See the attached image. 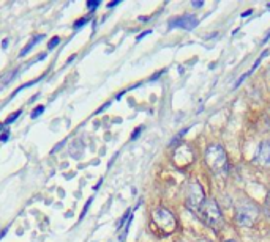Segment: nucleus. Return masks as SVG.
Returning a JSON list of instances; mask_svg holds the SVG:
<instances>
[{"instance_id":"f257e3e1","label":"nucleus","mask_w":270,"mask_h":242,"mask_svg":"<svg viewBox=\"0 0 270 242\" xmlns=\"http://www.w3.org/2000/svg\"><path fill=\"white\" fill-rule=\"evenodd\" d=\"M204 159H205V164L209 165V168L220 174L223 171H226L227 168V156H226V151L221 145H210L207 146L205 152H204Z\"/></svg>"},{"instance_id":"f03ea898","label":"nucleus","mask_w":270,"mask_h":242,"mask_svg":"<svg viewBox=\"0 0 270 242\" xmlns=\"http://www.w3.org/2000/svg\"><path fill=\"white\" fill-rule=\"evenodd\" d=\"M199 214L204 222L214 230H220L223 227V215L215 200H205Z\"/></svg>"},{"instance_id":"7ed1b4c3","label":"nucleus","mask_w":270,"mask_h":242,"mask_svg":"<svg viewBox=\"0 0 270 242\" xmlns=\"http://www.w3.org/2000/svg\"><path fill=\"white\" fill-rule=\"evenodd\" d=\"M259 215V211L258 208L250 203V202H242L237 205V209H236V218L240 227H245V228H250L255 225L256 218Z\"/></svg>"},{"instance_id":"20e7f679","label":"nucleus","mask_w":270,"mask_h":242,"mask_svg":"<svg viewBox=\"0 0 270 242\" xmlns=\"http://www.w3.org/2000/svg\"><path fill=\"white\" fill-rule=\"evenodd\" d=\"M153 222L164 234L174 233V230L177 227V220H176L174 214L169 209H164V208H158L157 211H153Z\"/></svg>"},{"instance_id":"39448f33","label":"nucleus","mask_w":270,"mask_h":242,"mask_svg":"<svg viewBox=\"0 0 270 242\" xmlns=\"http://www.w3.org/2000/svg\"><path fill=\"white\" fill-rule=\"evenodd\" d=\"M186 206L188 209L195 211V212H199L204 202H205V196H204V190L202 187L198 184V183H193L190 187H188V192H186Z\"/></svg>"},{"instance_id":"423d86ee","label":"nucleus","mask_w":270,"mask_h":242,"mask_svg":"<svg viewBox=\"0 0 270 242\" xmlns=\"http://www.w3.org/2000/svg\"><path fill=\"white\" fill-rule=\"evenodd\" d=\"M256 162L262 167H268L270 168V140H264L259 145V149L256 152Z\"/></svg>"},{"instance_id":"0eeeda50","label":"nucleus","mask_w":270,"mask_h":242,"mask_svg":"<svg viewBox=\"0 0 270 242\" xmlns=\"http://www.w3.org/2000/svg\"><path fill=\"white\" fill-rule=\"evenodd\" d=\"M43 38H45V35H38V36H33V38H32V41L27 44V46H26L23 51L19 52V55H17V57H19V58H23L24 55H27V54H29V51H30V49L35 46V44H38V42H40L41 39H43Z\"/></svg>"},{"instance_id":"6e6552de","label":"nucleus","mask_w":270,"mask_h":242,"mask_svg":"<svg viewBox=\"0 0 270 242\" xmlns=\"http://www.w3.org/2000/svg\"><path fill=\"white\" fill-rule=\"evenodd\" d=\"M176 22H179V24L183 27V29H193L196 24H198V20L193 17V16H185L183 19H179V20H176Z\"/></svg>"},{"instance_id":"1a4fd4ad","label":"nucleus","mask_w":270,"mask_h":242,"mask_svg":"<svg viewBox=\"0 0 270 242\" xmlns=\"http://www.w3.org/2000/svg\"><path fill=\"white\" fill-rule=\"evenodd\" d=\"M90 20V16H87V17H81V19H78V20H74V24H73V29H81V27H84L87 22Z\"/></svg>"},{"instance_id":"9d476101","label":"nucleus","mask_w":270,"mask_h":242,"mask_svg":"<svg viewBox=\"0 0 270 242\" xmlns=\"http://www.w3.org/2000/svg\"><path fill=\"white\" fill-rule=\"evenodd\" d=\"M21 114H23V110H16V112L14 114H11L7 120H5V123L4 124H13L19 117H21Z\"/></svg>"},{"instance_id":"9b49d317","label":"nucleus","mask_w":270,"mask_h":242,"mask_svg":"<svg viewBox=\"0 0 270 242\" xmlns=\"http://www.w3.org/2000/svg\"><path fill=\"white\" fill-rule=\"evenodd\" d=\"M45 112V105H38V107H35L33 110H32V114H30V118H38L41 114H43Z\"/></svg>"},{"instance_id":"f8f14e48","label":"nucleus","mask_w":270,"mask_h":242,"mask_svg":"<svg viewBox=\"0 0 270 242\" xmlns=\"http://www.w3.org/2000/svg\"><path fill=\"white\" fill-rule=\"evenodd\" d=\"M60 41H62V39H60L59 36H54V38L48 42V49H49V51L55 49V48L59 46V44H60Z\"/></svg>"},{"instance_id":"ddd939ff","label":"nucleus","mask_w":270,"mask_h":242,"mask_svg":"<svg viewBox=\"0 0 270 242\" xmlns=\"http://www.w3.org/2000/svg\"><path fill=\"white\" fill-rule=\"evenodd\" d=\"M8 139H10V129H5L2 134H0V142L5 143V142H8Z\"/></svg>"},{"instance_id":"4468645a","label":"nucleus","mask_w":270,"mask_h":242,"mask_svg":"<svg viewBox=\"0 0 270 242\" xmlns=\"http://www.w3.org/2000/svg\"><path fill=\"white\" fill-rule=\"evenodd\" d=\"M100 7V0H90V2H87V8L89 10H95Z\"/></svg>"},{"instance_id":"2eb2a0df","label":"nucleus","mask_w":270,"mask_h":242,"mask_svg":"<svg viewBox=\"0 0 270 242\" xmlns=\"http://www.w3.org/2000/svg\"><path fill=\"white\" fill-rule=\"evenodd\" d=\"M17 73H19V70H14V71H13V73H10V74H8V76H7V77L2 80V82H4V83H8L10 80H13V79H14V76H16Z\"/></svg>"},{"instance_id":"dca6fc26","label":"nucleus","mask_w":270,"mask_h":242,"mask_svg":"<svg viewBox=\"0 0 270 242\" xmlns=\"http://www.w3.org/2000/svg\"><path fill=\"white\" fill-rule=\"evenodd\" d=\"M90 203H92V198H89V202H87V205L84 206V209H82V212H81V215H79V218H81V220H82V218H84V215H86L87 209L90 208Z\"/></svg>"},{"instance_id":"f3484780","label":"nucleus","mask_w":270,"mask_h":242,"mask_svg":"<svg viewBox=\"0 0 270 242\" xmlns=\"http://www.w3.org/2000/svg\"><path fill=\"white\" fill-rule=\"evenodd\" d=\"M64 145H65V140H62L60 143H57V145H55V148L52 149V154H54V152H55V151H57L59 148H62V146H64Z\"/></svg>"},{"instance_id":"a211bd4d","label":"nucleus","mask_w":270,"mask_h":242,"mask_svg":"<svg viewBox=\"0 0 270 242\" xmlns=\"http://www.w3.org/2000/svg\"><path fill=\"white\" fill-rule=\"evenodd\" d=\"M2 48H4V49H7V48H8V39H4V42H2Z\"/></svg>"},{"instance_id":"6ab92c4d","label":"nucleus","mask_w":270,"mask_h":242,"mask_svg":"<svg viewBox=\"0 0 270 242\" xmlns=\"http://www.w3.org/2000/svg\"><path fill=\"white\" fill-rule=\"evenodd\" d=\"M7 233H8V228H4V231H2V233H0V239H2V237H4V236L7 234Z\"/></svg>"},{"instance_id":"aec40b11","label":"nucleus","mask_w":270,"mask_h":242,"mask_svg":"<svg viewBox=\"0 0 270 242\" xmlns=\"http://www.w3.org/2000/svg\"><path fill=\"white\" fill-rule=\"evenodd\" d=\"M74 58H76V54H74V55H71V57H70V58L67 60V63H71V61H73Z\"/></svg>"},{"instance_id":"412c9836","label":"nucleus","mask_w":270,"mask_h":242,"mask_svg":"<svg viewBox=\"0 0 270 242\" xmlns=\"http://www.w3.org/2000/svg\"><path fill=\"white\" fill-rule=\"evenodd\" d=\"M117 4H119V2H117V0H115V2H112V4H109L108 7H109V8H112V7H115Z\"/></svg>"},{"instance_id":"4be33fe9","label":"nucleus","mask_w":270,"mask_h":242,"mask_svg":"<svg viewBox=\"0 0 270 242\" xmlns=\"http://www.w3.org/2000/svg\"><path fill=\"white\" fill-rule=\"evenodd\" d=\"M4 126H5L4 123H0V134H2V132H4Z\"/></svg>"},{"instance_id":"5701e85b","label":"nucleus","mask_w":270,"mask_h":242,"mask_svg":"<svg viewBox=\"0 0 270 242\" xmlns=\"http://www.w3.org/2000/svg\"><path fill=\"white\" fill-rule=\"evenodd\" d=\"M224 242H236L234 239H227V240H224Z\"/></svg>"},{"instance_id":"b1692460","label":"nucleus","mask_w":270,"mask_h":242,"mask_svg":"<svg viewBox=\"0 0 270 242\" xmlns=\"http://www.w3.org/2000/svg\"><path fill=\"white\" fill-rule=\"evenodd\" d=\"M201 242H207V240H201Z\"/></svg>"},{"instance_id":"393cba45","label":"nucleus","mask_w":270,"mask_h":242,"mask_svg":"<svg viewBox=\"0 0 270 242\" xmlns=\"http://www.w3.org/2000/svg\"><path fill=\"white\" fill-rule=\"evenodd\" d=\"M268 76H270V70H268Z\"/></svg>"}]
</instances>
